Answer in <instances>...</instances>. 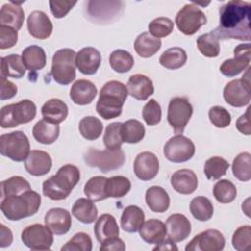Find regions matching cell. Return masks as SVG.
<instances>
[{
    "mask_svg": "<svg viewBox=\"0 0 251 251\" xmlns=\"http://www.w3.org/2000/svg\"><path fill=\"white\" fill-rule=\"evenodd\" d=\"M60 127L57 124H52L42 119L38 121L33 128L32 135L34 139L41 144H52L59 137Z\"/></svg>",
    "mask_w": 251,
    "mask_h": 251,
    "instance_id": "31",
    "label": "cell"
},
{
    "mask_svg": "<svg viewBox=\"0 0 251 251\" xmlns=\"http://www.w3.org/2000/svg\"><path fill=\"white\" fill-rule=\"evenodd\" d=\"M161 45V39L156 38L145 31L136 37L134 41V50L140 57L149 58L160 50Z\"/></svg>",
    "mask_w": 251,
    "mask_h": 251,
    "instance_id": "34",
    "label": "cell"
},
{
    "mask_svg": "<svg viewBox=\"0 0 251 251\" xmlns=\"http://www.w3.org/2000/svg\"><path fill=\"white\" fill-rule=\"evenodd\" d=\"M193 113L190 102L185 97H174L168 106V123L176 134H181Z\"/></svg>",
    "mask_w": 251,
    "mask_h": 251,
    "instance_id": "10",
    "label": "cell"
},
{
    "mask_svg": "<svg viewBox=\"0 0 251 251\" xmlns=\"http://www.w3.org/2000/svg\"><path fill=\"white\" fill-rule=\"evenodd\" d=\"M131 188L130 180L123 176H115L107 178L106 194L107 197L121 198L124 197Z\"/></svg>",
    "mask_w": 251,
    "mask_h": 251,
    "instance_id": "42",
    "label": "cell"
},
{
    "mask_svg": "<svg viewBox=\"0 0 251 251\" xmlns=\"http://www.w3.org/2000/svg\"><path fill=\"white\" fill-rule=\"evenodd\" d=\"M36 116V106L28 99L6 105L0 112V126L3 128L18 126L31 122Z\"/></svg>",
    "mask_w": 251,
    "mask_h": 251,
    "instance_id": "5",
    "label": "cell"
},
{
    "mask_svg": "<svg viewBox=\"0 0 251 251\" xmlns=\"http://www.w3.org/2000/svg\"><path fill=\"white\" fill-rule=\"evenodd\" d=\"M232 174L240 181L251 178V155L248 152L238 154L232 162Z\"/></svg>",
    "mask_w": 251,
    "mask_h": 251,
    "instance_id": "43",
    "label": "cell"
},
{
    "mask_svg": "<svg viewBox=\"0 0 251 251\" xmlns=\"http://www.w3.org/2000/svg\"><path fill=\"white\" fill-rule=\"evenodd\" d=\"M145 215L141 208L135 205L127 206L121 216V227L126 232H136L144 223Z\"/></svg>",
    "mask_w": 251,
    "mask_h": 251,
    "instance_id": "30",
    "label": "cell"
},
{
    "mask_svg": "<svg viewBox=\"0 0 251 251\" xmlns=\"http://www.w3.org/2000/svg\"><path fill=\"white\" fill-rule=\"evenodd\" d=\"M189 210L192 216L200 222H206L210 220L214 214V207L212 202L204 196L194 197L190 202Z\"/></svg>",
    "mask_w": 251,
    "mask_h": 251,
    "instance_id": "39",
    "label": "cell"
},
{
    "mask_svg": "<svg viewBox=\"0 0 251 251\" xmlns=\"http://www.w3.org/2000/svg\"><path fill=\"white\" fill-rule=\"evenodd\" d=\"M72 214L82 224H92L97 219L98 211L92 200L78 198L72 208Z\"/></svg>",
    "mask_w": 251,
    "mask_h": 251,
    "instance_id": "33",
    "label": "cell"
},
{
    "mask_svg": "<svg viewBox=\"0 0 251 251\" xmlns=\"http://www.w3.org/2000/svg\"><path fill=\"white\" fill-rule=\"evenodd\" d=\"M22 60L25 69L30 72H35L45 67L46 54L42 47L37 45H30L23 50Z\"/></svg>",
    "mask_w": 251,
    "mask_h": 251,
    "instance_id": "32",
    "label": "cell"
},
{
    "mask_svg": "<svg viewBox=\"0 0 251 251\" xmlns=\"http://www.w3.org/2000/svg\"><path fill=\"white\" fill-rule=\"evenodd\" d=\"M213 194L216 200L220 203L232 202L237 194L235 185L228 179H221L217 181L213 187Z\"/></svg>",
    "mask_w": 251,
    "mask_h": 251,
    "instance_id": "46",
    "label": "cell"
},
{
    "mask_svg": "<svg viewBox=\"0 0 251 251\" xmlns=\"http://www.w3.org/2000/svg\"><path fill=\"white\" fill-rule=\"evenodd\" d=\"M29 149V140L21 130L5 133L0 136L1 155L15 162L25 161L30 152Z\"/></svg>",
    "mask_w": 251,
    "mask_h": 251,
    "instance_id": "8",
    "label": "cell"
},
{
    "mask_svg": "<svg viewBox=\"0 0 251 251\" xmlns=\"http://www.w3.org/2000/svg\"><path fill=\"white\" fill-rule=\"evenodd\" d=\"M27 29L32 37L43 40L51 35L53 25L43 11L36 10L31 12L27 18Z\"/></svg>",
    "mask_w": 251,
    "mask_h": 251,
    "instance_id": "18",
    "label": "cell"
},
{
    "mask_svg": "<svg viewBox=\"0 0 251 251\" xmlns=\"http://www.w3.org/2000/svg\"><path fill=\"white\" fill-rule=\"evenodd\" d=\"M171 185L180 194H191L198 186V179L193 171L180 169L172 175Z\"/></svg>",
    "mask_w": 251,
    "mask_h": 251,
    "instance_id": "23",
    "label": "cell"
},
{
    "mask_svg": "<svg viewBox=\"0 0 251 251\" xmlns=\"http://www.w3.org/2000/svg\"><path fill=\"white\" fill-rule=\"evenodd\" d=\"M228 168L229 164L226 159L219 156H214L205 162L204 173L208 179L216 180L225 176Z\"/></svg>",
    "mask_w": 251,
    "mask_h": 251,
    "instance_id": "44",
    "label": "cell"
},
{
    "mask_svg": "<svg viewBox=\"0 0 251 251\" xmlns=\"http://www.w3.org/2000/svg\"><path fill=\"white\" fill-rule=\"evenodd\" d=\"M52 167L50 155L42 150H31L25 160V171L34 176L46 175Z\"/></svg>",
    "mask_w": 251,
    "mask_h": 251,
    "instance_id": "21",
    "label": "cell"
},
{
    "mask_svg": "<svg viewBox=\"0 0 251 251\" xmlns=\"http://www.w3.org/2000/svg\"><path fill=\"white\" fill-rule=\"evenodd\" d=\"M79 178L80 173L77 167L72 164L64 165L56 175L42 183V192L51 200H64L70 195Z\"/></svg>",
    "mask_w": 251,
    "mask_h": 251,
    "instance_id": "3",
    "label": "cell"
},
{
    "mask_svg": "<svg viewBox=\"0 0 251 251\" xmlns=\"http://www.w3.org/2000/svg\"><path fill=\"white\" fill-rule=\"evenodd\" d=\"M175 23L180 32L185 35H193L202 25H206L207 18L195 3H189L177 12Z\"/></svg>",
    "mask_w": 251,
    "mask_h": 251,
    "instance_id": "9",
    "label": "cell"
},
{
    "mask_svg": "<svg viewBox=\"0 0 251 251\" xmlns=\"http://www.w3.org/2000/svg\"><path fill=\"white\" fill-rule=\"evenodd\" d=\"M219 25L211 31L218 39L249 41L251 38V4L246 1L230 0L220 10Z\"/></svg>",
    "mask_w": 251,
    "mask_h": 251,
    "instance_id": "1",
    "label": "cell"
},
{
    "mask_svg": "<svg viewBox=\"0 0 251 251\" xmlns=\"http://www.w3.org/2000/svg\"><path fill=\"white\" fill-rule=\"evenodd\" d=\"M75 56L76 53L70 48H63L55 52L52 58L51 75L57 83L67 85L75 80Z\"/></svg>",
    "mask_w": 251,
    "mask_h": 251,
    "instance_id": "6",
    "label": "cell"
},
{
    "mask_svg": "<svg viewBox=\"0 0 251 251\" xmlns=\"http://www.w3.org/2000/svg\"><path fill=\"white\" fill-rule=\"evenodd\" d=\"M194 153V143L182 134H176L171 137L164 146L165 157L173 163L186 162L193 157Z\"/></svg>",
    "mask_w": 251,
    "mask_h": 251,
    "instance_id": "12",
    "label": "cell"
},
{
    "mask_svg": "<svg viewBox=\"0 0 251 251\" xmlns=\"http://www.w3.org/2000/svg\"><path fill=\"white\" fill-rule=\"evenodd\" d=\"M145 202L151 211L164 213L170 207V196L163 187L153 185L145 192Z\"/></svg>",
    "mask_w": 251,
    "mask_h": 251,
    "instance_id": "29",
    "label": "cell"
},
{
    "mask_svg": "<svg viewBox=\"0 0 251 251\" xmlns=\"http://www.w3.org/2000/svg\"><path fill=\"white\" fill-rule=\"evenodd\" d=\"M99 249L100 251H109V250L124 251L126 250V244L121 238H119V236H117V237L109 238L104 242H102Z\"/></svg>",
    "mask_w": 251,
    "mask_h": 251,
    "instance_id": "57",
    "label": "cell"
},
{
    "mask_svg": "<svg viewBox=\"0 0 251 251\" xmlns=\"http://www.w3.org/2000/svg\"><path fill=\"white\" fill-rule=\"evenodd\" d=\"M91 237L85 232L75 233L64 246L61 247L62 251H91Z\"/></svg>",
    "mask_w": 251,
    "mask_h": 251,
    "instance_id": "49",
    "label": "cell"
},
{
    "mask_svg": "<svg viewBox=\"0 0 251 251\" xmlns=\"http://www.w3.org/2000/svg\"><path fill=\"white\" fill-rule=\"evenodd\" d=\"M78 128L83 138L87 140H95L102 134L103 124L94 116H86L80 120Z\"/></svg>",
    "mask_w": 251,
    "mask_h": 251,
    "instance_id": "41",
    "label": "cell"
},
{
    "mask_svg": "<svg viewBox=\"0 0 251 251\" xmlns=\"http://www.w3.org/2000/svg\"><path fill=\"white\" fill-rule=\"evenodd\" d=\"M250 43L239 44L234 50V57L223 62L220 67L221 73L227 77H232L239 75L245 69L249 68L250 64Z\"/></svg>",
    "mask_w": 251,
    "mask_h": 251,
    "instance_id": "15",
    "label": "cell"
},
{
    "mask_svg": "<svg viewBox=\"0 0 251 251\" xmlns=\"http://www.w3.org/2000/svg\"><path fill=\"white\" fill-rule=\"evenodd\" d=\"M69 109L67 104L58 98H52L46 101L42 108L41 114L44 120L52 124H60L68 117Z\"/></svg>",
    "mask_w": 251,
    "mask_h": 251,
    "instance_id": "28",
    "label": "cell"
},
{
    "mask_svg": "<svg viewBox=\"0 0 251 251\" xmlns=\"http://www.w3.org/2000/svg\"><path fill=\"white\" fill-rule=\"evenodd\" d=\"M97 94V87L95 84L86 79H78L74 82L70 90V97L76 105L90 104Z\"/></svg>",
    "mask_w": 251,
    "mask_h": 251,
    "instance_id": "24",
    "label": "cell"
},
{
    "mask_svg": "<svg viewBox=\"0 0 251 251\" xmlns=\"http://www.w3.org/2000/svg\"><path fill=\"white\" fill-rule=\"evenodd\" d=\"M197 47L200 53L208 58H215L220 54L219 39L211 32L204 33L197 38Z\"/></svg>",
    "mask_w": 251,
    "mask_h": 251,
    "instance_id": "48",
    "label": "cell"
},
{
    "mask_svg": "<svg viewBox=\"0 0 251 251\" xmlns=\"http://www.w3.org/2000/svg\"><path fill=\"white\" fill-rule=\"evenodd\" d=\"M142 117L148 126H155L161 122L162 110L155 99H150L142 109Z\"/></svg>",
    "mask_w": 251,
    "mask_h": 251,
    "instance_id": "51",
    "label": "cell"
},
{
    "mask_svg": "<svg viewBox=\"0 0 251 251\" xmlns=\"http://www.w3.org/2000/svg\"><path fill=\"white\" fill-rule=\"evenodd\" d=\"M127 88L121 81L110 80L106 82L99 94L96 111L105 120L119 117L127 98Z\"/></svg>",
    "mask_w": 251,
    "mask_h": 251,
    "instance_id": "2",
    "label": "cell"
},
{
    "mask_svg": "<svg viewBox=\"0 0 251 251\" xmlns=\"http://www.w3.org/2000/svg\"><path fill=\"white\" fill-rule=\"evenodd\" d=\"M226 239L218 229H207L194 236L185 246V251H221Z\"/></svg>",
    "mask_w": 251,
    "mask_h": 251,
    "instance_id": "14",
    "label": "cell"
},
{
    "mask_svg": "<svg viewBox=\"0 0 251 251\" xmlns=\"http://www.w3.org/2000/svg\"><path fill=\"white\" fill-rule=\"evenodd\" d=\"M25 74L22 56L11 54L1 58V76L21 78Z\"/></svg>",
    "mask_w": 251,
    "mask_h": 251,
    "instance_id": "35",
    "label": "cell"
},
{
    "mask_svg": "<svg viewBox=\"0 0 251 251\" xmlns=\"http://www.w3.org/2000/svg\"><path fill=\"white\" fill-rule=\"evenodd\" d=\"M249 71L250 68L247 70L246 76H242L241 78L229 81L224 88V99L232 107H243L248 105L250 102L251 92Z\"/></svg>",
    "mask_w": 251,
    "mask_h": 251,
    "instance_id": "11",
    "label": "cell"
},
{
    "mask_svg": "<svg viewBox=\"0 0 251 251\" xmlns=\"http://www.w3.org/2000/svg\"><path fill=\"white\" fill-rule=\"evenodd\" d=\"M41 204V196L34 190H27L20 195L3 197L1 211L10 221H20L35 215Z\"/></svg>",
    "mask_w": 251,
    "mask_h": 251,
    "instance_id": "4",
    "label": "cell"
},
{
    "mask_svg": "<svg viewBox=\"0 0 251 251\" xmlns=\"http://www.w3.org/2000/svg\"><path fill=\"white\" fill-rule=\"evenodd\" d=\"M122 124L123 123L115 122L107 126L104 136H103L104 145L107 149H110V150L121 149V146L124 142L122 137Z\"/></svg>",
    "mask_w": 251,
    "mask_h": 251,
    "instance_id": "47",
    "label": "cell"
},
{
    "mask_svg": "<svg viewBox=\"0 0 251 251\" xmlns=\"http://www.w3.org/2000/svg\"><path fill=\"white\" fill-rule=\"evenodd\" d=\"M13 242V233L6 226H0V247L5 248L11 245Z\"/></svg>",
    "mask_w": 251,
    "mask_h": 251,
    "instance_id": "59",
    "label": "cell"
},
{
    "mask_svg": "<svg viewBox=\"0 0 251 251\" xmlns=\"http://www.w3.org/2000/svg\"><path fill=\"white\" fill-rule=\"evenodd\" d=\"M106 181L107 177L102 176H96L89 178L83 189L86 197L94 202L102 201L108 198L106 194Z\"/></svg>",
    "mask_w": 251,
    "mask_h": 251,
    "instance_id": "37",
    "label": "cell"
},
{
    "mask_svg": "<svg viewBox=\"0 0 251 251\" xmlns=\"http://www.w3.org/2000/svg\"><path fill=\"white\" fill-rule=\"evenodd\" d=\"M231 242L235 250L243 251L249 248L251 243V226H239L234 231Z\"/></svg>",
    "mask_w": 251,
    "mask_h": 251,
    "instance_id": "52",
    "label": "cell"
},
{
    "mask_svg": "<svg viewBox=\"0 0 251 251\" xmlns=\"http://www.w3.org/2000/svg\"><path fill=\"white\" fill-rule=\"evenodd\" d=\"M153 249L154 250H177V247L175 245V242H173L169 238H165L163 241L156 244V246Z\"/></svg>",
    "mask_w": 251,
    "mask_h": 251,
    "instance_id": "60",
    "label": "cell"
},
{
    "mask_svg": "<svg viewBox=\"0 0 251 251\" xmlns=\"http://www.w3.org/2000/svg\"><path fill=\"white\" fill-rule=\"evenodd\" d=\"M126 88L128 94L136 100L144 101L154 93V85L152 80L141 74H136L128 78Z\"/></svg>",
    "mask_w": 251,
    "mask_h": 251,
    "instance_id": "22",
    "label": "cell"
},
{
    "mask_svg": "<svg viewBox=\"0 0 251 251\" xmlns=\"http://www.w3.org/2000/svg\"><path fill=\"white\" fill-rule=\"evenodd\" d=\"M209 119L210 122L220 128L226 127L231 123V116L229 112L222 106H213L209 110Z\"/></svg>",
    "mask_w": 251,
    "mask_h": 251,
    "instance_id": "53",
    "label": "cell"
},
{
    "mask_svg": "<svg viewBox=\"0 0 251 251\" xmlns=\"http://www.w3.org/2000/svg\"><path fill=\"white\" fill-rule=\"evenodd\" d=\"M119 233L120 229L114 216L110 214H103L96 221L94 226V234L100 243L109 238L119 236Z\"/></svg>",
    "mask_w": 251,
    "mask_h": 251,
    "instance_id": "27",
    "label": "cell"
},
{
    "mask_svg": "<svg viewBox=\"0 0 251 251\" xmlns=\"http://www.w3.org/2000/svg\"><path fill=\"white\" fill-rule=\"evenodd\" d=\"M148 29L149 33L156 38L166 37L172 33L174 29V23L169 18L159 17L149 23Z\"/></svg>",
    "mask_w": 251,
    "mask_h": 251,
    "instance_id": "50",
    "label": "cell"
},
{
    "mask_svg": "<svg viewBox=\"0 0 251 251\" xmlns=\"http://www.w3.org/2000/svg\"><path fill=\"white\" fill-rule=\"evenodd\" d=\"M101 64V54L94 47H84L75 56V65L78 71L86 75L96 74Z\"/></svg>",
    "mask_w": 251,
    "mask_h": 251,
    "instance_id": "20",
    "label": "cell"
},
{
    "mask_svg": "<svg viewBox=\"0 0 251 251\" xmlns=\"http://www.w3.org/2000/svg\"><path fill=\"white\" fill-rule=\"evenodd\" d=\"M145 135L144 126L137 120H127L122 124L123 141L126 143H138Z\"/></svg>",
    "mask_w": 251,
    "mask_h": 251,
    "instance_id": "38",
    "label": "cell"
},
{
    "mask_svg": "<svg viewBox=\"0 0 251 251\" xmlns=\"http://www.w3.org/2000/svg\"><path fill=\"white\" fill-rule=\"evenodd\" d=\"M23 2H14L4 4L0 10V25L19 30L25 21V12L20 6Z\"/></svg>",
    "mask_w": 251,
    "mask_h": 251,
    "instance_id": "25",
    "label": "cell"
},
{
    "mask_svg": "<svg viewBox=\"0 0 251 251\" xmlns=\"http://www.w3.org/2000/svg\"><path fill=\"white\" fill-rule=\"evenodd\" d=\"M135 176L144 181L153 179L159 173V160L157 156L149 151L139 153L133 163Z\"/></svg>",
    "mask_w": 251,
    "mask_h": 251,
    "instance_id": "16",
    "label": "cell"
},
{
    "mask_svg": "<svg viewBox=\"0 0 251 251\" xmlns=\"http://www.w3.org/2000/svg\"><path fill=\"white\" fill-rule=\"evenodd\" d=\"M76 4V1H49L51 13L57 19L64 18Z\"/></svg>",
    "mask_w": 251,
    "mask_h": 251,
    "instance_id": "55",
    "label": "cell"
},
{
    "mask_svg": "<svg viewBox=\"0 0 251 251\" xmlns=\"http://www.w3.org/2000/svg\"><path fill=\"white\" fill-rule=\"evenodd\" d=\"M249 110L250 107L247 108L245 114L241 115L237 121H236V128L239 132L245 135H250L251 134V127H250V120H249Z\"/></svg>",
    "mask_w": 251,
    "mask_h": 251,
    "instance_id": "58",
    "label": "cell"
},
{
    "mask_svg": "<svg viewBox=\"0 0 251 251\" xmlns=\"http://www.w3.org/2000/svg\"><path fill=\"white\" fill-rule=\"evenodd\" d=\"M45 226L56 235L66 234L72 226L71 214L63 208H52L44 217Z\"/></svg>",
    "mask_w": 251,
    "mask_h": 251,
    "instance_id": "17",
    "label": "cell"
},
{
    "mask_svg": "<svg viewBox=\"0 0 251 251\" xmlns=\"http://www.w3.org/2000/svg\"><path fill=\"white\" fill-rule=\"evenodd\" d=\"M187 61L186 52L180 47H172L162 53L159 63L166 69L176 70L184 66Z\"/></svg>",
    "mask_w": 251,
    "mask_h": 251,
    "instance_id": "36",
    "label": "cell"
},
{
    "mask_svg": "<svg viewBox=\"0 0 251 251\" xmlns=\"http://www.w3.org/2000/svg\"><path fill=\"white\" fill-rule=\"evenodd\" d=\"M167 235L173 242H179L188 237L191 232V224L182 214H173L166 221Z\"/></svg>",
    "mask_w": 251,
    "mask_h": 251,
    "instance_id": "19",
    "label": "cell"
},
{
    "mask_svg": "<svg viewBox=\"0 0 251 251\" xmlns=\"http://www.w3.org/2000/svg\"><path fill=\"white\" fill-rule=\"evenodd\" d=\"M18 41V31L12 27L0 25V48L2 50L13 47Z\"/></svg>",
    "mask_w": 251,
    "mask_h": 251,
    "instance_id": "54",
    "label": "cell"
},
{
    "mask_svg": "<svg viewBox=\"0 0 251 251\" xmlns=\"http://www.w3.org/2000/svg\"><path fill=\"white\" fill-rule=\"evenodd\" d=\"M52 231L40 224H33L22 231L23 243L31 250H48L53 244Z\"/></svg>",
    "mask_w": 251,
    "mask_h": 251,
    "instance_id": "13",
    "label": "cell"
},
{
    "mask_svg": "<svg viewBox=\"0 0 251 251\" xmlns=\"http://www.w3.org/2000/svg\"><path fill=\"white\" fill-rule=\"evenodd\" d=\"M139 235L149 244H158L166 238V225L158 219H150L139 228Z\"/></svg>",
    "mask_w": 251,
    "mask_h": 251,
    "instance_id": "26",
    "label": "cell"
},
{
    "mask_svg": "<svg viewBox=\"0 0 251 251\" xmlns=\"http://www.w3.org/2000/svg\"><path fill=\"white\" fill-rule=\"evenodd\" d=\"M109 63L113 71L120 74H125L131 70L134 65V59L129 52L123 49H118L111 53Z\"/></svg>",
    "mask_w": 251,
    "mask_h": 251,
    "instance_id": "40",
    "label": "cell"
},
{
    "mask_svg": "<svg viewBox=\"0 0 251 251\" xmlns=\"http://www.w3.org/2000/svg\"><path fill=\"white\" fill-rule=\"evenodd\" d=\"M30 189L29 182L20 176H14L1 182L2 197L20 195Z\"/></svg>",
    "mask_w": 251,
    "mask_h": 251,
    "instance_id": "45",
    "label": "cell"
},
{
    "mask_svg": "<svg viewBox=\"0 0 251 251\" xmlns=\"http://www.w3.org/2000/svg\"><path fill=\"white\" fill-rule=\"evenodd\" d=\"M18 92V87L15 83L8 80L6 77L1 76V100H7L13 98Z\"/></svg>",
    "mask_w": 251,
    "mask_h": 251,
    "instance_id": "56",
    "label": "cell"
},
{
    "mask_svg": "<svg viewBox=\"0 0 251 251\" xmlns=\"http://www.w3.org/2000/svg\"><path fill=\"white\" fill-rule=\"evenodd\" d=\"M84 162L92 168H97L103 173L120 169L125 161L126 155L122 149L98 150L89 148L83 155Z\"/></svg>",
    "mask_w": 251,
    "mask_h": 251,
    "instance_id": "7",
    "label": "cell"
}]
</instances>
